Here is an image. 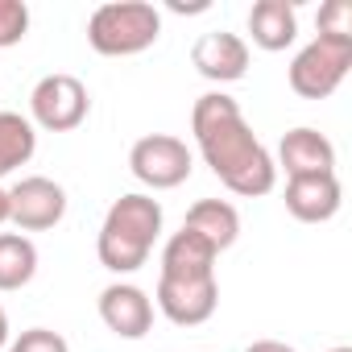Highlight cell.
<instances>
[{
	"mask_svg": "<svg viewBox=\"0 0 352 352\" xmlns=\"http://www.w3.org/2000/svg\"><path fill=\"white\" fill-rule=\"evenodd\" d=\"M191 133H195L204 162L232 195L257 199V195L274 191L278 166H274L270 149L253 137V129L232 96H224V91L199 96L191 108Z\"/></svg>",
	"mask_w": 352,
	"mask_h": 352,
	"instance_id": "obj_1",
	"label": "cell"
},
{
	"mask_svg": "<svg viewBox=\"0 0 352 352\" xmlns=\"http://www.w3.org/2000/svg\"><path fill=\"white\" fill-rule=\"evenodd\" d=\"M157 232H162V204L153 195H141V191L120 195L108 208L100 241H96L100 265L112 274H137L149 261Z\"/></svg>",
	"mask_w": 352,
	"mask_h": 352,
	"instance_id": "obj_2",
	"label": "cell"
},
{
	"mask_svg": "<svg viewBox=\"0 0 352 352\" xmlns=\"http://www.w3.org/2000/svg\"><path fill=\"white\" fill-rule=\"evenodd\" d=\"M162 38V13L145 0H112L87 17V42L104 58H129Z\"/></svg>",
	"mask_w": 352,
	"mask_h": 352,
	"instance_id": "obj_3",
	"label": "cell"
},
{
	"mask_svg": "<svg viewBox=\"0 0 352 352\" xmlns=\"http://www.w3.org/2000/svg\"><path fill=\"white\" fill-rule=\"evenodd\" d=\"M352 71V38H327L319 34L307 42L290 63V87L302 100H327Z\"/></svg>",
	"mask_w": 352,
	"mask_h": 352,
	"instance_id": "obj_4",
	"label": "cell"
},
{
	"mask_svg": "<svg viewBox=\"0 0 352 352\" xmlns=\"http://www.w3.org/2000/svg\"><path fill=\"white\" fill-rule=\"evenodd\" d=\"M129 170L149 191H174L191 179V149H187V141L170 137V133H149V137L133 141Z\"/></svg>",
	"mask_w": 352,
	"mask_h": 352,
	"instance_id": "obj_5",
	"label": "cell"
},
{
	"mask_svg": "<svg viewBox=\"0 0 352 352\" xmlns=\"http://www.w3.org/2000/svg\"><path fill=\"white\" fill-rule=\"evenodd\" d=\"M87 108H91V96L83 87V79L75 75H46L38 79V87L30 91V112H34V124L46 129V133H71L87 120Z\"/></svg>",
	"mask_w": 352,
	"mask_h": 352,
	"instance_id": "obj_6",
	"label": "cell"
},
{
	"mask_svg": "<svg viewBox=\"0 0 352 352\" xmlns=\"http://www.w3.org/2000/svg\"><path fill=\"white\" fill-rule=\"evenodd\" d=\"M63 216H67V191L46 174H30L17 187H9V224H17L21 232H46L63 224Z\"/></svg>",
	"mask_w": 352,
	"mask_h": 352,
	"instance_id": "obj_7",
	"label": "cell"
},
{
	"mask_svg": "<svg viewBox=\"0 0 352 352\" xmlns=\"http://www.w3.org/2000/svg\"><path fill=\"white\" fill-rule=\"evenodd\" d=\"M157 311L179 323V327H199L216 315L220 307V282L212 278H157Z\"/></svg>",
	"mask_w": 352,
	"mask_h": 352,
	"instance_id": "obj_8",
	"label": "cell"
},
{
	"mask_svg": "<svg viewBox=\"0 0 352 352\" xmlns=\"http://www.w3.org/2000/svg\"><path fill=\"white\" fill-rule=\"evenodd\" d=\"M100 319L120 340H141L153 327V298L133 282H112L100 290Z\"/></svg>",
	"mask_w": 352,
	"mask_h": 352,
	"instance_id": "obj_9",
	"label": "cell"
},
{
	"mask_svg": "<svg viewBox=\"0 0 352 352\" xmlns=\"http://www.w3.org/2000/svg\"><path fill=\"white\" fill-rule=\"evenodd\" d=\"M191 63L204 79L212 83H236L245 79L249 71V42L241 34H228V30H212L195 42L191 50Z\"/></svg>",
	"mask_w": 352,
	"mask_h": 352,
	"instance_id": "obj_10",
	"label": "cell"
},
{
	"mask_svg": "<svg viewBox=\"0 0 352 352\" xmlns=\"http://www.w3.org/2000/svg\"><path fill=\"white\" fill-rule=\"evenodd\" d=\"M286 179H311V174H336V145L319 129H290L278 145V162Z\"/></svg>",
	"mask_w": 352,
	"mask_h": 352,
	"instance_id": "obj_11",
	"label": "cell"
},
{
	"mask_svg": "<svg viewBox=\"0 0 352 352\" xmlns=\"http://www.w3.org/2000/svg\"><path fill=\"white\" fill-rule=\"evenodd\" d=\"M344 204L336 174H311V179H286V212L302 224H327Z\"/></svg>",
	"mask_w": 352,
	"mask_h": 352,
	"instance_id": "obj_12",
	"label": "cell"
},
{
	"mask_svg": "<svg viewBox=\"0 0 352 352\" xmlns=\"http://www.w3.org/2000/svg\"><path fill=\"white\" fill-rule=\"evenodd\" d=\"M216 257L220 253L204 236L179 228L162 249V274L157 278H212L216 274Z\"/></svg>",
	"mask_w": 352,
	"mask_h": 352,
	"instance_id": "obj_13",
	"label": "cell"
},
{
	"mask_svg": "<svg viewBox=\"0 0 352 352\" xmlns=\"http://www.w3.org/2000/svg\"><path fill=\"white\" fill-rule=\"evenodd\" d=\"M249 34H253V46H261L265 54L286 50L298 38L294 5L290 0H257V5L249 9Z\"/></svg>",
	"mask_w": 352,
	"mask_h": 352,
	"instance_id": "obj_14",
	"label": "cell"
},
{
	"mask_svg": "<svg viewBox=\"0 0 352 352\" xmlns=\"http://www.w3.org/2000/svg\"><path fill=\"white\" fill-rule=\"evenodd\" d=\"M183 228L195 232V236H204L216 253H224V249H232L236 236H241V216H236V208H232L228 199H199V204L187 212Z\"/></svg>",
	"mask_w": 352,
	"mask_h": 352,
	"instance_id": "obj_15",
	"label": "cell"
},
{
	"mask_svg": "<svg viewBox=\"0 0 352 352\" xmlns=\"http://www.w3.org/2000/svg\"><path fill=\"white\" fill-rule=\"evenodd\" d=\"M38 274V249L21 232H0V290H21Z\"/></svg>",
	"mask_w": 352,
	"mask_h": 352,
	"instance_id": "obj_16",
	"label": "cell"
},
{
	"mask_svg": "<svg viewBox=\"0 0 352 352\" xmlns=\"http://www.w3.org/2000/svg\"><path fill=\"white\" fill-rule=\"evenodd\" d=\"M34 149H38L34 120H25L21 112H0V179L13 174L17 166H25Z\"/></svg>",
	"mask_w": 352,
	"mask_h": 352,
	"instance_id": "obj_17",
	"label": "cell"
},
{
	"mask_svg": "<svg viewBox=\"0 0 352 352\" xmlns=\"http://www.w3.org/2000/svg\"><path fill=\"white\" fill-rule=\"evenodd\" d=\"M30 34V5L25 0H0V50L17 46Z\"/></svg>",
	"mask_w": 352,
	"mask_h": 352,
	"instance_id": "obj_18",
	"label": "cell"
},
{
	"mask_svg": "<svg viewBox=\"0 0 352 352\" xmlns=\"http://www.w3.org/2000/svg\"><path fill=\"white\" fill-rule=\"evenodd\" d=\"M9 352H71V344L50 327H30L9 344Z\"/></svg>",
	"mask_w": 352,
	"mask_h": 352,
	"instance_id": "obj_19",
	"label": "cell"
},
{
	"mask_svg": "<svg viewBox=\"0 0 352 352\" xmlns=\"http://www.w3.org/2000/svg\"><path fill=\"white\" fill-rule=\"evenodd\" d=\"M319 34L352 38V5H348V0H327V5L319 9Z\"/></svg>",
	"mask_w": 352,
	"mask_h": 352,
	"instance_id": "obj_20",
	"label": "cell"
},
{
	"mask_svg": "<svg viewBox=\"0 0 352 352\" xmlns=\"http://www.w3.org/2000/svg\"><path fill=\"white\" fill-rule=\"evenodd\" d=\"M245 352H298V348H290V344H282V340H253Z\"/></svg>",
	"mask_w": 352,
	"mask_h": 352,
	"instance_id": "obj_21",
	"label": "cell"
},
{
	"mask_svg": "<svg viewBox=\"0 0 352 352\" xmlns=\"http://www.w3.org/2000/svg\"><path fill=\"white\" fill-rule=\"evenodd\" d=\"M0 348H9V315L0 307Z\"/></svg>",
	"mask_w": 352,
	"mask_h": 352,
	"instance_id": "obj_22",
	"label": "cell"
},
{
	"mask_svg": "<svg viewBox=\"0 0 352 352\" xmlns=\"http://www.w3.org/2000/svg\"><path fill=\"white\" fill-rule=\"evenodd\" d=\"M0 224H9V187H0Z\"/></svg>",
	"mask_w": 352,
	"mask_h": 352,
	"instance_id": "obj_23",
	"label": "cell"
},
{
	"mask_svg": "<svg viewBox=\"0 0 352 352\" xmlns=\"http://www.w3.org/2000/svg\"><path fill=\"white\" fill-rule=\"evenodd\" d=\"M331 352H352V348H348V344H340V348H331Z\"/></svg>",
	"mask_w": 352,
	"mask_h": 352,
	"instance_id": "obj_24",
	"label": "cell"
}]
</instances>
